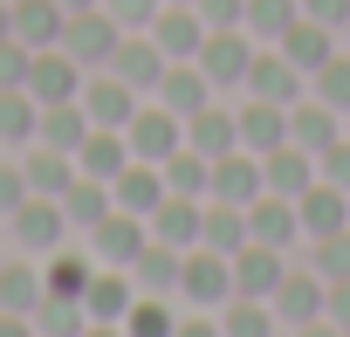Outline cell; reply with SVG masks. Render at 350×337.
I'll return each mask as SVG.
<instances>
[{
	"label": "cell",
	"mask_w": 350,
	"mask_h": 337,
	"mask_svg": "<svg viewBox=\"0 0 350 337\" xmlns=\"http://www.w3.org/2000/svg\"><path fill=\"white\" fill-rule=\"evenodd\" d=\"M227 296H234V255L186 248V262H179V303L186 310H220Z\"/></svg>",
	"instance_id": "cell-1"
},
{
	"label": "cell",
	"mask_w": 350,
	"mask_h": 337,
	"mask_svg": "<svg viewBox=\"0 0 350 337\" xmlns=\"http://www.w3.org/2000/svg\"><path fill=\"white\" fill-rule=\"evenodd\" d=\"M295 234H302V221H295V200H282V193H261L254 207H247V241H261V248H295Z\"/></svg>",
	"instance_id": "cell-19"
},
{
	"label": "cell",
	"mask_w": 350,
	"mask_h": 337,
	"mask_svg": "<svg viewBox=\"0 0 350 337\" xmlns=\"http://www.w3.org/2000/svg\"><path fill=\"white\" fill-rule=\"evenodd\" d=\"M110 200L124 207V214H158V200H165V173H158V165H144V158H131L124 165V173L110 179Z\"/></svg>",
	"instance_id": "cell-26"
},
{
	"label": "cell",
	"mask_w": 350,
	"mask_h": 337,
	"mask_svg": "<svg viewBox=\"0 0 350 337\" xmlns=\"http://www.w3.org/2000/svg\"><path fill=\"white\" fill-rule=\"evenodd\" d=\"M336 138H343V110H329L323 97H295L288 103V145H302V151L323 158Z\"/></svg>",
	"instance_id": "cell-14"
},
{
	"label": "cell",
	"mask_w": 350,
	"mask_h": 337,
	"mask_svg": "<svg viewBox=\"0 0 350 337\" xmlns=\"http://www.w3.org/2000/svg\"><path fill=\"white\" fill-rule=\"evenodd\" d=\"M193 8L206 14V28H241V8H247V0H193Z\"/></svg>",
	"instance_id": "cell-48"
},
{
	"label": "cell",
	"mask_w": 350,
	"mask_h": 337,
	"mask_svg": "<svg viewBox=\"0 0 350 337\" xmlns=\"http://www.w3.org/2000/svg\"><path fill=\"white\" fill-rule=\"evenodd\" d=\"M343 138H350V117H343Z\"/></svg>",
	"instance_id": "cell-52"
},
{
	"label": "cell",
	"mask_w": 350,
	"mask_h": 337,
	"mask_svg": "<svg viewBox=\"0 0 350 337\" xmlns=\"http://www.w3.org/2000/svg\"><path fill=\"white\" fill-rule=\"evenodd\" d=\"M0 158H8V145H0Z\"/></svg>",
	"instance_id": "cell-54"
},
{
	"label": "cell",
	"mask_w": 350,
	"mask_h": 337,
	"mask_svg": "<svg viewBox=\"0 0 350 337\" xmlns=\"http://www.w3.org/2000/svg\"><path fill=\"white\" fill-rule=\"evenodd\" d=\"M21 173H28V193H42V200H62V193H69V179H76V158L35 138V145L21 151Z\"/></svg>",
	"instance_id": "cell-25"
},
{
	"label": "cell",
	"mask_w": 350,
	"mask_h": 337,
	"mask_svg": "<svg viewBox=\"0 0 350 337\" xmlns=\"http://www.w3.org/2000/svg\"><path fill=\"white\" fill-rule=\"evenodd\" d=\"M302 14H309V21H323V28H336V35H343V28H350V0H302Z\"/></svg>",
	"instance_id": "cell-47"
},
{
	"label": "cell",
	"mask_w": 350,
	"mask_h": 337,
	"mask_svg": "<svg viewBox=\"0 0 350 337\" xmlns=\"http://www.w3.org/2000/svg\"><path fill=\"white\" fill-rule=\"evenodd\" d=\"M172 330H179V310H172V296H151V289L124 316V337H172Z\"/></svg>",
	"instance_id": "cell-38"
},
{
	"label": "cell",
	"mask_w": 350,
	"mask_h": 337,
	"mask_svg": "<svg viewBox=\"0 0 350 337\" xmlns=\"http://www.w3.org/2000/svg\"><path fill=\"white\" fill-rule=\"evenodd\" d=\"M42 296H49V282H42V262L35 255H8V262H0V310L35 316Z\"/></svg>",
	"instance_id": "cell-22"
},
{
	"label": "cell",
	"mask_w": 350,
	"mask_h": 337,
	"mask_svg": "<svg viewBox=\"0 0 350 337\" xmlns=\"http://www.w3.org/2000/svg\"><path fill=\"white\" fill-rule=\"evenodd\" d=\"M131 303H137L131 269H96V275H90V289H83L90 323H124V316H131Z\"/></svg>",
	"instance_id": "cell-20"
},
{
	"label": "cell",
	"mask_w": 350,
	"mask_h": 337,
	"mask_svg": "<svg viewBox=\"0 0 350 337\" xmlns=\"http://www.w3.org/2000/svg\"><path fill=\"white\" fill-rule=\"evenodd\" d=\"M172 117H193V110H206L213 103V83H206V69L200 62H165V76H158V90H151Z\"/></svg>",
	"instance_id": "cell-17"
},
{
	"label": "cell",
	"mask_w": 350,
	"mask_h": 337,
	"mask_svg": "<svg viewBox=\"0 0 350 337\" xmlns=\"http://www.w3.org/2000/svg\"><path fill=\"white\" fill-rule=\"evenodd\" d=\"M144 35H151L172 62H193V55L206 49V35H213V28H206V14L193 8V0H165V8L151 14V28H144Z\"/></svg>",
	"instance_id": "cell-4"
},
{
	"label": "cell",
	"mask_w": 350,
	"mask_h": 337,
	"mask_svg": "<svg viewBox=\"0 0 350 337\" xmlns=\"http://www.w3.org/2000/svg\"><path fill=\"white\" fill-rule=\"evenodd\" d=\"M90 262H76V255H42V282H49V296H69V303H83V289H90Z\"/></svg>",
	"instance_id": "cell-39"
},
{
	"label": "cell",
	"mask_w": 350,
	"mask_h": 337,
	"mask_svg": "<svg viewBox=\"0 0 350 337\" xmlns=\"http://www.w3.org/2000/svg\"><path fill=\"white\" fill-rule=\"evenodd\" d=\"M343 337H350V330H343Z\"/></svg>",
	"instance_id": "cell-56"
},
{
	"label": "cell",
	"mask_w": 350,
	"mask_h": 337,
	"mask_svg": "<svg viewBox=\"0 0 350 337\" xmlns=\"http://www.w3.org/2000/svg\"><path fill=\"white\" fill-rule=\"evenodd\" d=\"M282 269H288V255L282 248H261V241H247L241 255H234V296H275V282H282Z\"/></svg>",
	"instance_id": "cell-24"
},
{
	"label": "cell",
	"mask_w": 350,
	"mask_h": 337,
	"mask_svg": "<svg viewBox=\"0 0 350 337\" xmlns=\"http://www.w3.org/2000/svg\"><path fill=\"white\" fill-rule=\"evenodd\" d=\"M124 145H131V158H144V165H165L172 151L186 145V117H172V110L151 97V103H137V110H131V124H124Z\"/></svg>",
	"instance_id": "cell-2"
},
{
	"label": "cell",
	"mask_w": 350,
	"mask_h": 337,
	"mask_svg": "<svg viewBox=\"0 0 350 337\" xmlns=\"http://www.w3.org/2000/svg\"><path fill=\"white\" fill-rule=\"evenodd\" d=\"M8 227H14V248L21 255H55L62 248V234H69V214H62V200H42V193H28L14 214H8Z\"/></svg>",
	"instance_id": "cell-3"
},
{
	"label": "cell",
	"mask_w": 350,
	"mask_h": 337,
	"mask_svg": "<svg viewBox=\"0 0 350 337\" xmlns=\"http://www.w3.org/2000/svg\"><path fill=\"white\" fill-rule=\"evenodd\" d=\"M172 337H227V330H220V310H179V330Z\"/></svg>",
	"instance_id": "cell-46"
},
{
	"label": "cell",
	"mask_w": 350,
	"mask_h": 337,
	"mask_svg": "<svg viewBox=\"0 0 350 337\" xmlns=\"http://www.w3.org/2000/svg\"><path fill=\"white\" fill-rule=\"evenodd\" d=\"M35 131H42V103L28 97V90H0V145H35Z\"/></svg>",
	"instance_id": "cell-35"
},
{
	"label": "cell",
	"mask_w": 350,
	"mask_h": 337,
	"mask_svg": "<svg viewBox=\"0 0 350 337\" xmlns=\"http://www.w3.org/2000/svg\"><path fill=\"white\" fill-rule=\"evenodd\" d=\"M323 296H329V282H323L316 269H282V282H275L268 310H275V323L302 330V323H316V316H323Z\"/></svg>",
	"instance_id": "cell-9"
},
{
	"label": "cell",
	"mask_w": 350,
	"mask_h": 337,
	"mask_svg": "<svg viewBox=\"0 0 350 337\" xmlns=\"http://www.w3.org/2000/svg\"><path fill=\"white\" fill-rule=\"evenodd\" d=\"M234 124H241V145H247L254 158H268L275 145H288V103H268V97H241Z\"/></svg>",
	"instance_id": "cell-13"
},
{
	"label": "cell",
	"mask_w": 350,
	"mask_h": 337,
	"mask_svg": "<svg viewBox=\"0 0 350 337\" xmlns=\"http://www.w3.org/2000/svg\"><path fill=\"white\" fill-rule=\"evenodd\" d=\"M316 275H323V282H343V275H350V227H336V234L316 241Z\"/></svg>",
	"instance_id": "cell-41"
},
{
	"label": "cell",
	"mask_w": 350,
	"mask_h": 337,
	"mask_svg": "<svg viewBox=\"0 0 350 337\" xmlns=\"http://www.w3.org/2000/svg\"><path fill=\"white\" fill-rule=\"evenodd\" d=\"M28 55H35V49H21L14 35L0 42V90H21V83H28Z\"/></svg>",
	"instance_id": "cell-43"
},
{
	"label": "cell",
	"mask_w": 350,
	"mask_h": 337,
	"mask_svg": "<svg viewBox=\"0 0 350 337\" xmlns=\"http://www.w3.org/2000/svg\"><path fill=\"white\" fill-rule=\"evenodd\" d=\"M343 49H350V28H343Z\"/></svg>",
	"instance_id": "cell-53"
},
{
	"label": "cell",
	"mask_w": 350,
	"mask_h": 337,
	"mask_svg": "<svg viewBox=\"0 0 350 337\" xmlns=\"http://www.w3.org/2000/svg\"><path fill=\"white\" fill-rule=\"evenodd\" d=\"M0 337H42L35 316H14V310H0Z\"/></svg>",
	"instance_id": "cell-49"
},
{
	"label": "cell",
	"mask_w": 350,
	"mask_h": 337,
	"mask_svg": "<svg viewBox=\"0 0 350 337\" xmlns=\"http://www.w3.org/2000/svg\"><path fill=\"white\" fill-rule=\"evenodd\" d=\"M309 83H316L309 97H323L329 110H343V117H350V49H336V55H329V62H323Z\"/></svg>",
	"instance_id": "cell-40"
},
{
	"label": "cell",
	"mask_w": 350,
	"mask_h": 337,
	"mask_svg": "<svg viewBox=\"0 0 350 337\" xmlns=\"http://www.w3.org/2000/svg\"><path fill=\"white\" fill-rule=\"evenodd\" d=\"M0 262H8V255H0Z\"/></svg>",
	"instance_id": "cell-55"
},
{
	"label": "cell",
	"mask_w": 350,
	"mask_h": 337,
	"mask_svg": "<svg viewBox=\"0 0 350 337\" xmlns=\"http://www.w3.org/2000/svg\"><path fill=\"white\" fill-rule=\"evenodd\" d=\"M8 8H14V42L21 49H55L62 42V0H8Z\"/></svg>",
	"instance_id": "cell-28"
},
{
	"label": "cell",
	"mask_w": 350,
	"mask_h": 337,
	"mask_svg": "<svg viewBox=\"0 0 350 337\" xmlns=\"http://www.w3.org/2000/svg\"><path fill=\"white\" fill-rule=\"evenodd\" d=\"M158 173H165V193H179V200H206V179H213V158H200L193 145H179V151H172V158L158 165Z\"/></svg>",
	"instance_id": "cell-34"
},
{
	"label": "cell",
	"mask_w": 350,
	"mask_h": 337,
	"mask_svg": "<svg viewBox=\"0 0 350 337\" xmlns=\"http://www.w3.org/2000/svg\"><path fill=\"white\" fill-rule=\"evenodd\" d=\"M302 83H309V76H302L282 49H254V62H247V83H241V90H247V97H268V103H295V97H309Z\"/></svg>",
	"instance_id": "cell-11"
},
{
	"label": "cell",
	"mask_w": 350,
	"mask_h": 337,
	"mask_svg": "<svg viewBox=\"0 0 350 337\" xmlns=\"http://www.w3.org/2000/svg\"><path fill=\"white\" fill-rule=\"evenodd\" d=\"M35 103H69V97H83V62L55 42V49H35L28 55V83H21Z\"/></svg>",
	"instance_id": "cell-6"
},
{
	"label": "cell",
	"mask_w": 350,
	"mask_h": 337,
	"mask_svg": "<svg viewBox=\"0 0 350 337\" xmlns=\"http://www.w3.org/2000/svg\"><path fill=\"white\" fill-rule=\"evenodd\" d=\"M295 221H302V234H309V241H323V234L350 227V193H343V186H329V179L316 173V186L295 200Z\"/></svg>",
	"instance_id": "cell-16"
},
{
	"label": "cell",
	"mask_w": 350,
	"mask_h": 337,
	"mask_svg": "<svg viewBox=\"0 0 350 337\" xmlns=\"http://www.w3.org/2000/svg\"><path fill=\"white\" fill-rule=\"evenodd\" d=\"M76 103L90 110V124H110V131H124V124H131V110H137V90H131L124 76L96 69V76H83V97H76Z\"/></svg>",
	"instance_id": "cell-12"
},
{
	"label": "cell",
	"mask_w": 350,
	"mask_h": 337,
	"mask_svg": "<svg viewBox=\"0 0 350 337\" xmlns=\"http://www.w3.org/2000/svg\"><path fill=\"white\" fill-rule=\"evenodd\" d=\"M316 173H323L329 186H343V193H350V138H336V145L316 158Z\"/></svg>",
	"instance_id": "cell-44"
},
{
	"label": "cell",
	"mask_w": 350,
	"mask_h": 337,
	"mask_svg": "<svg viewBox=\"0 0 350 337\" xmlns=\"http://www.w3.org/2000/svg\"><path fill=\"white\" fill-rule=\"evenodd\" d=\"M261 179H268V193L302 200V193L316 186V151H302V145H275V151L261 158Z\"/></svg>",
	"instance_id": "cell-21"
},
{
	"label": "cell",
	"mask_w": 350,
	"mask_h": 337,
	"mask_svg": "<svg viewBox=\"0 0 350 337\" xmlns=\"http://www.w3.org/2000/svg\"><path fill=\"white\" fill-rule=\"evenodd\" d=\"M200 227H206V200H179V193H165L158 200V214H151V241H165V248H200Z\"/></svg>",
	"instance_id": "cell-18"
},
{
	"label": "cell",
	"mask_w": 350,
	"mask_h": 337,
	"mask_svg": "<svg viewBox=\"0 0 350 337\" xmlns=\"http://www.w3.org/2000/svg\"><path fill=\"white\" fill-rule=\"evenodd\" d=\"M200 248H213V255H241V248H247V207L206 200V227H200Z\"/></svg>",
	"instance_id": "cell-32"
},
{
	"label": "cell",
	"mask_w": 350,
	"mask_h": 337,
	"mask_svg": "<svg viewBox=\"0 0 350 337\" xmlns=\"http://www.w3.org/2000/svg\"><path fill=\"white\" fill-rule=\"evenodd\" d=\"M275 49H282V55H288V62H295L302 76H316V69H323V62H329V55H336L343 42H336V28H323V21L295 14V28H288V35H282Z\"/></svg>",
	"instance_id": "cell-23"
},
{
	"label": "cell",
	"mask_w": 350,
	"mask_h": 337,
	"mask_svg": "<svg viewBox=\"0 0 350 337\" xmlns=\"http://www.w3.org/2000/svg\"><path fill=\"white\" fill-rule=\"evenodd\" d=\"M90 248H96V262H103V269H131V262L151 248V221H144V214L110 207V214L90 227Z\"/></svg>",
	"instance_id": "cell-5"
},
{
	"label": "cell",
	"mask_w": 350,
	"mask_h": 337,
	"mask_svg": "<svg viewBox=\"0 0 350 337\" xmlns=\"http://www.w3.org/2000/svg\"><path fill=\"white\" fill-rule=\"evenodd\" d=\"M110 207H117V200H110V179H90V173H76L69 193H62V214H69V227H83V234H90Z\"/></svg>",
	"instance_id": "cell-31"
},
{
	"label": "cell",
	"mask_w": 350,
	"mask_h": 337,
	"mask_svg": "<svg viewBox=\"0 0 350 337\" xmlns=\"http://www.w3.org/2000/svg\"><path fill=\"white\" fill-rule=\"evenodd\" d=\"M83 337H124V323H83Z\"/></svg>",
	"instance_id": "cell-50"
},
{
	"label": "cell",
	"mask_w": 350,
	"mask_h": 337,
	"mask_svg": "<svg viewBox=\"0 0 350 337\" xmlns=\"http://www.w3.org/2000/svg\"><path fill=\"white\" fill-rule=\"evenodd\" d=\"M295 14H302V0H247V8H241V28L261 35V42H282V35L295 28Z\"/></svg>",
	"instance_id": "cell-37"
},
{
	"label": "cell",
	"mask_w": 350,
	"mask_h": 337,
	"mask_svg": "<svg viewBox=\"0 0 350 337\" xmlns=\"http://www.w3.org/2000/svg\"><path fill=\"white\" fill-rule=\"evenodd\" d=\"M117 42H124V28H117L103 8H83V14L62 21V49H69L83 69H103V62L117 55Z\"/></svg>",
	"instance_id": "cell-7"
},
{
	"label": "cell",
	"mask_w": 350,
	"mask_h": 337,
	"mask_svg": "<svg viewBox=\"0 0 350 337\" xmlns=\"http://www.w3.org/2000/svg\"><path fill=\"white\" fill-rule=\"evenodd\" d=\"M186 145H193L200 158H227V151L241 145V124H234V110H227V103H206V110H193V117H186Z\"/></svg>",
	"instance_id": "cell-27"
},
{
	"label": "cell",
	"mask_w": 350,
	"mask_h": 337,
	"mask_svg": "<svg viewBox=\"0 0 350 337\" xmlns=\"http://www.w3.org/2000/svg\"><path fill=\"white\" fill-rule=\"evenodd\" d=\"M131 165V145H124V131H110V124H90V138L76 145V173H90V179H117Z\"/></svg>",
	"instance_id": "cell-29"
},
{
	"label": "cell",
	"mask_w": 350,
	"mask_h": 337,
	"mask_svg": "<svg viewBox=\"0 0 350 337\" xmlns=\"http://www.w3.org/2000/svg\"><path fill=\"white\" fill-rule=\"evenodd\" d=\"M83 8H103V0H62V14H83Z\"/></svg>",
	"instance_id": "cell-51"
},
{
	"label": "cell",
	"mask_w": 350,
	"mask_h": 337,
	"mask_svg": "<svg viewBox=\"0 0 350 337\" xmlns=\"http://www.w3.org/2000/svg\"><path fill=\"white\" fill-rule=\"evenodd\" d=\"M165 8V0H103V14L124 28V35H137V28H151V14Z\"/></svg>",
	"instance_id": "cell-42"
},
{
	"label": "cell",
	"mask_w": 350,
	"mask_h": 337,
	"mask_svg": "<svg viewBox=\"0 0 350 337\" xmlns=\"http://www.w3.org/2000/svg\"><path fill=\"white\" fill-rule=\"evenodd\" d=\"M268 193V179H261V158L247 151V145H234L227 158H213V179H206V200H227V207H254Z\"/></svg>",
	"instance_id": "cell-10"
},
{
	"label": "cell",
	"mask_w": 350,
	"mask_h": 337,
	"mask_svg": "<svg viewBox=\"0 0 350 337\" xmlns=\"http://www.w3.org/2000/svg\"><path fill=\"white\" fill-rule=\"evenodd\" d=\"M220 330L227 337H275V310L261 296H227L220 303Z\"/></svg>",
	"instance_id": "cell-36"
},
{
	"label": "cell",
	"mask_w": 350,
	"mask_h": 337,
	"mask_svg": "<svg viewBox=\"0 0 350 337\" xmlns=\"http://www.w3.org/2000/svg\"><path fill=\"white\" fill-rule=\"evenodd\" d=\"M165 62H172V55H165V49H158V42H151V35L137 28V35H124V42H117V55H110L103 69H110V76H124L131 90H158Z\"/></svg>",
	"instance_id": "cell-15"
},
{
	"label": "cell",
	"mask_w": 350,
	"mask_h": 337,
	"mask_svg": "<svg viewBox=\"0 0 350 337\" xmlns=\"http://www.w3.org/2000/svg\"><path fill=\"white\" fill-rule=\"evenodd\" d=\"M179 262H186L179 248L151 241V248H144V255L131 262V282H137V289H151V296H179Z\"/></svg>",
	"instance_id": "cell-33"
},
{
	"label": "cell",
	"mask_w": 350,
	"mask_h": 337,
	"mask_svg": "<svg viewBox=\"0 0 350 337\" xmlns=\"http://www.w3.org/2000/svg\"><path fill=\"white\" fill-rule=\"evenodd\" d=\"M42 145H55V151H69L76 158V145L90 138V110L69 97V103H42V131H35Z\"/></svg>",
	"instance_id": "cell-30"
},
{
	"label": "cell",
	"mask_w": 350,
	"mask_h": 337,
	"mask_svg": "<svg viewBox=\"0 0 350 337\" xmlns=\"http://www.w3.org/2000/svg\"><path fill=\"white\" fill-rule=\"evenodd\" d=\"M193 62L206 69L213 90H241V83H247V62H254V42H247V28H213Z\"/></svg>",
	"instance_id": "cell-8"
},
{
	"label": "cell",
	"mask_w": 350,
	"mask_h": 337,
	"mask_svg": "<svg viewBox=\"0 0 350 337\" xmlns=\"http://www.w3.org/2000/svg\"><path fill=\"white\" fill-rule=\"evenodd\" d=\"M21 200H28V173H21L14 158H0V214H14Z\"/></svg>",
	"instance_id": "cell-45"
}]
</instances>
